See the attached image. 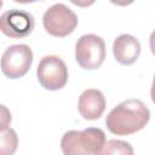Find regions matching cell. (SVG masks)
Wrapping results in <instances>:
<instances>
[{
	"label": "cell",
	"instance_id": "cell-1",
	"mask_svg": "<svg viewBox=\"0 0 155 155\" xmlns=\"http://www.w3.org/2000/svg\"><path fill=\"white\" fill-rule=\"evenodd\" d=\"M150 120V110L144 102L130 98L113 108L105 119L107 128L116 136H130L142 128Z\"/></svg>",
	"mask_w": 155,
	"mask_h": 155
},
{
	"label": "cell",
	"instance_id": "cell-2",
	"mask_svg": "<svg viewBox=\"0 0 155 155\" xmlns=\"http://www.w3.org/2000/svg\"><path fill=\"white\" fill-rule=\"evenodd\" d=\"M105 133L98 127L67 131L61 139L63 155H103Z\"/></svg>",
	"mask_w": 155,
	"mask_h": 155
},
{
	"label": "cell",
	"instance_id": "cell-3",
	"mask_svg": "<svg viewBox=\"0 0 155 155\" xmlns=\"http://www.w3.org/2000/svg\"><path fill=\"white\" fill-rule=\"evenodd\" d=\"M78 22L79 19L75 12L62 2L50 6L42 16L45 30L57 38H64L71 34L75 30Z\"/></svg>",
	"mask_w": 155,
	"mask_h": 155
},
{
	"label": "cell",
	"instance_id": "cell-4",
	"mask_svg": "<svg viewBox=\"0 0 155 155\" xmlns=\"http://www.w3.org/2000/svg\"><path fill=\"white\" fill-rule=\"evenodd\" d=\"M75 59L82 69H98L105 59L104 40L94 34H85L80 36L75 45Z\"/></svg>",
	"mask_w": 155,
	"mask_h": 155
},
{
	"label": "cell",
	"instance_id": "cell-5",
	"mask_svg": "<svg viewBox=\"0 0 155 155\" xmlns=\"http://www.w3.org/2000/svg\"><path fill=\"white\" fill-rule=\"evenodd\" d=\"M33 63V51L25 44L8 46L1 56L0 67L6 78L19 79L24 76Z\"/></svg>",
	"mask_w": 155,
	"mask_h": 155
},
{
	"label": "cell",
	"instance_id": "cell-6",
	"mask_svg": "<svg viewBox=\"0 0 155 155\" xmlns=\"http://www.w3.org/2000/svg\"><path fill=\"white\" fill-rule=\"evenodd\" d=\"M36 76L44 88L57 91L63 88L68 81V68L64 61L58 56H45L39 62Z\"/></svg>",
	"mask_w": 155,
	"mask_h": 155
},
{
	"label": "cell",
	"instance_id": "cell-7",
	"mask_svg": "<svg viewBox=\"0 0 155 155\" xmlns=\"http://www.w3.org/2000/svg\"><path fill=\"white\" fill-rule=\"evenodd\" d=\"M35 25L31 13L12 8L0 16V31L12 39H22L28 36Z\"/></svg>",
	"mask_w": 155,
	"mask_h": 155
},
{
	"label": "cell",
	"instance_id": "cell-8",
	"mask_svg": "<svg viewBox=\"0 0 155 155\" xmlns=\"http://www.w3.org/2000/svg\"><path fill=\"white\" fill-rule=\"evenodd\" d=\"M105 97L97 88L85 90L78 101V110L85 120H97L105 110Z\"/></svg>",
	"mask_w": 155,
	"mask_h": 155
},
{
	"label": "cell",
	"instance_id": "cell-9",
	"mask_svg": "<svg viewBox=\"0 0 155 155\" xmlns=\"http://www.w3.org/2000/svg\"><path fill=\"white\" fill-rule=\"evenodd\" d=\"M113 53L120 64L131 65L140 54V44L133 35L121 34L113 42Z\"/></svg>",
	"mask_w": 155,
	"mask_h": 155
},
{
	"label": "cell",
	"instance_id": "cell-10",
	"mask_svg": "<svg viewBox=\"0 0 155 155\" xmlns=\"http://www.w3.org/2000/svg\"><path fill=\"white\" fill-rule=\"evenodd\" d=\"M18 147V136L11 127L0 131V155H13Z\"/></svg>",
	"mask_w": 155,
	"mask_h": 155
},
{
	"label": "cell",
	"instance_id": "cell-11",
	"mask_svg": "<svg viewBox=\"0 0 155 155\" xmlns=\"http://www.w3.org/2000/svg\"><path fill=\"white\" fill-rule=\"evenodd\" d=\"M103 155H134V151L128 142L121 139H110L105 142Z\"/></svg>",
	"mask_w": 155,
	"mask_h": 155
},
{
	"label": "cell",
	"instance_id": "cell-12",
	"mask_svg": "<svg viewBox=\"0 0 155 155\" xmlns=\"http://www.w3.org/2000/svg\"><path fill=\"white\" fill-rule=\"evenodd\" d=\"M11 124V111L4 104H0V131L8 128Z\"/></svg>",
	"mask_w": 155,
	"mask_h": 155
},
{
	"label": "cell",
	"instance_id": "cell-13",
	"mask_svg": "<svg viewBox=\"0 0 155 155\" xmlns=\"http://www.w3.org/2000/svg\"><path fill=\"white\" fill-rule=\"evenodd\" d=\"M1 6H2V1L0 0V8H1Z\"/></svg>",
	"mask_w": 155,
	"mask_h": 155
}]
</instances>
